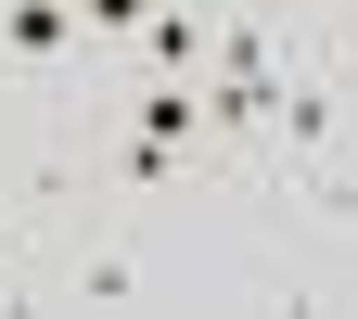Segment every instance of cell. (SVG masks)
Listing matches in <instances>:
<instances>
[{
    "mask_svg": "<svg viewBox=\"0 0 358 319\" xmlns=\"http://www.w3.org/2000/svg\"><path fill=\"white\" fill-rule=\"evenodd\" d=\"M0 89H26L38 115H90V103L115 89L77 0H0Z\"/></svg>",
    "mask_w": 358,
    "mask_h": 319,
    "instance_id": "6da1fadb",
    "label": "cell"
},
{
    "mask_svg": "<svg viewBox=\"0 0 358 319\" xmlns=\"http://www.w3.org/2000/svg\"><path fill=\"white\" fill-rule=\"evenodd\" d=\"M320 64H333V77L358 89V13H333V26H320Z\"/></svg>",
    "mask_w": 358,
    "mask_h": 319,
    "instance_id": "5b68a950",
    "label": "cell"
},
{
    "mask_svg": "<svg viewBox=\"0 0 358 319\" xmlns=\"http://www.w3.org/2000/svg\"><path fill=\"white\" fill-rule=\"evenodd\" d=\"M166 281L154 243H115V230H52L38 243V306H141Z\"/></svg>",
    "mask_w": 358,
    "mask_h": 319,
    "instance_id": "7a4b0ae2",
    "label": "cell"
},
{
    "mask_svg": "<svg viewBox=\"0 0 358 319\" xmlns=\"http://www.w3.org/2000/svg\"><path fill=\"white\" fill-rule=\"evenodd\" d=\"M205 64H217V0H154V26L128 38V77H192L205 89ZM115 77V89H128Z\"/></svg>",
    "mask_w": 358,
    "mask_h": 319,
    "instance_id": "277c9868",
    "label": "cell"
},
{
    "mask_svg": "<svg viewBox=\"0 0 358 319\" xmlns=\"http://www.w3.org/2000/svg\"><path fill=\"white\" fill-rule=\"evenodd\" d=\"M282 13H320V26H333V13H358V0H282Z\"/></svg>",
    "mask_w": 358,
    "mask_h": 319,
    "instance_id": "8992f818",
    "label": "cell"
},
{
    "mask_svg": "<svg viewBox=\"0 0 358 319\" xmlns=\"http://www.w3.org/2000/svg\"><path fill=\"white\" fill-rule=\"evenodd\" d=\"M243 205L282 217V230H307V243H358V166H345V154H282V166H256Z\"/></svg>",
    "mask_w": 358,
    "mask_h": 319,
    "instance_id": "3957f363",
    "label": "cell"
}]
</instances>
